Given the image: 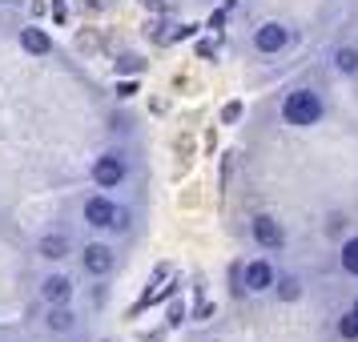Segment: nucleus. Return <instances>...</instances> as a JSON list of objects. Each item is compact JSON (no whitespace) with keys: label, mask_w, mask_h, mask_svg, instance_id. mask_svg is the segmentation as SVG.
Listing matches in <instances>:
<instances>
[{"label":"nucleus","mask_w":358,"mask_h":342,"mask_svg":"<svg viewBox=\"0 0 358 342\" xmlns=\"http://www.w3.org/2000/svg\"><path fill=\"white\" fill-rule=\"evenodd\" d=\"M318 117H322V105H318V97L310 89H298V93L286 97V121L290 125H314Z\"/></svg>","instance_id":"1"},{"label":"nucleus","mask_w":358,"mask_h":342,"mask_svg":"<svg viewBox=\"0 0 358 342\" xmlns=\"http://www.w3.org/2000/svg\"><path fill=\"white\" fill-rule=\"evenodd\" d=\"M85 222H89V226H121V213H117L105 197H93V201L85 206Z\"/></svg>","instance_id":"2"},{"label":"nucleus","mask_w":358,"mask_h":342,"mask_svg":"<svg viewBox=\"0 0 358 342\" xmlns=\"http://www.w3.org/2000/svg\"><path fill=\"white\" fill-rule=\"evenodd\" d=\"M254 238L262 245H270V250H278V245L286 242V234H282V226H278L274 218H254Z\"/></svg>","instance_id":"3"},{"label":"nucleus","mask_w":358,"mask_h":342,"mask_svg":"<svg viewBox=\"0 0 358 342\" xmlns=\"http://www.w3.org/2000/svg\"><path fill=\"white\" fill-rule=\"evenodd\" d=\"M93 178H97V185H117V181L125 178V169H121L117 157H101V162L93 165Z\"/></svg>","instance_id":"4"},{"label":"nucleus","mask_w":358,"mask_h":342,"mask_svg":"<svg viewBox=\"0 0 358 342\" xmlns=\"http://www.w3.org/2000/svg\"><path fill=\"white\" fill-rule=\"evenodd\" d=\"M109 266H113L109 245H89V250H85V270H89V274H105Z\"/></svg>","instance_id":"5"},{"label":"nucleus","mask_w":358,"mask_h":342,"mask_svg":"<svg viewBox=\"0 0 358 342\" xmlns=\"http://www.w3.org/2000/svg\"><path fill=\"white\" fill-rule=\"evenodd\" d=\"M282 45H286V29H282V24H262L258 29V49L262 52H278Z\"/></svg>","instance_id":"6"},{"label":"nucleus","mask_w":358,"mask_h":342,"mask_svg":"<svg viewBox=\"0 0 358 342\" xmlns=\"http://www.w3.org/2000/svg\"><path fill=\"white\" fill-rule=\"evenodd\" d=\"M69 294H73V282H69L65 274H52L49 282H45V298H49V302H69Z\"/></svg>","instance_id":"7"},{"label":"nucleus","mask_w":358,"mask_h":342,"mask_svg":"<svg viewBox=\"0 0 358 342\" xmlns=\"http://www.w3.org/2000/svg\"><path fill=\"white\" fill-rule=\"evenodd\" d=\"M270 266H266V262H254V266H245V286H250V290H266V286H270Z\"/></svg>","instance_id":"8"},{"label":"nucleus","mask_w":358,"mask_h":342,"mask_svg":"<svg viewBox=\"0 0 358 342\" xmlns=\"http://www.w3.org/2000/svg\"><path fill=\"white\" fill-rule=\"evenodd\" d=\"M20 45H24L29 52H49V49H52L49 36L41 33V29H24V33H20Z\"/></svg>","instance_id":"9"},{"label":"nucleus","mask_w":358,"mask_h":342,"mask_svg":"<svg viewBox=\"0 0 358 342\" xmlns=\"http://www.w3.org/2000/svg\"><path fill=\"white\" fill-rule=\"evenodd\" d=\"M65 250H69V242L57 238V234H49V238L41 242V254H45V258H65Z\"/></svg>","instance_id":"10"},{"label":"nucleus","mask_w":358,"mask_h":342,"mask_svg":"<svg viewBox=\"0 0 358 342\" xmlns=\"http://www.w3.org/2000/svg\"><path fill=\"white\" fill-rule=\"evenodd\" d=\"M342 266H346L350 274H358V238H350V242L342 245Z\"/></svg>","instance_id":"11"},{"label":"nucleus","mask_w":358,"mask_h":342,"mask_svg":"<svg viewBox=\"0 0 358 342\" xmlns=\"http://www.w3.org/2000/svg\"><path fill=\"white\" fill-rule=\"evenodd\" d=\"M49 326H52V330H69V326H73V314H69L65 306L52 310V314H49Z\"/></svg>","instance_id":"12"},{"label":"nucleus","mask_w":358,"mask_h":342,"mask_svg":"<svg viewBox=\"0 0 358 342\" xmlns=\"http://www.w3.org/2000/svg\"><path fill=\"white\" fill-rule=\"evenodd\" d=\"M338 330H342V339H358V314H346L338 322Z\"/></svg>","instance_id":"13"},{"label":"nucleus","mask_w":358,"mask_h":342,"mask_svg":"<svg viewBox=\"0 0 358 342\" xmlns=\"http://www.w3.org/2000/svg\"><path fill=\"white\" fill-rule=\"evenodd\" d=\"M338 69L355 73V69H358V52H355V49H342V52H338Z\"/></svg>","instance_id":"14"},{"label":"nucleus","mask_w":358,"mask_h":342,"mask_svg":"<svg viewBox=\"0 0 358 342\" xmlns=\"http://www.w3.org/2000/svg\"><path fill=\"white\" fill-rule=\"evenodd\" d=\"M278 294H282L286 302H290V298H298V282H294V278H282V286H278Z\"/></svg>","instance_id":"15"},{"label":"nucleus","mask_w":358,"mask_h":342,"mask_svg":"<svg viewBox=\"0 0 358 342\" xmlns=\"http://www.w3.org/2000/svg\"><path fill=\"white\" fill-rule=\"evenodd\" d=\"M117 69H121V73H137L141 61H137V57H125V61H117Z\"/></svg>","instance_id":"16"},{"label":"nucleus","mask_w":358,"mask_h":342,"mask_svg":"<svg viewBox=\"0 0 358 342\" xmlns=\"http://www.w3.org/2000/svg\"><path fill=\"white\" fill-rule=\"evenodd\" d=\"M238 113H242V105L234 101V105H226V113H222V121H238Z\"/></svg>","instance_id":"17"},{"label":"nucleus","mask_w":358,"mask_h":342,"mask_svg":"<svg viewBox=\"0 0 358 342\" xmlns=\"http://www.w3.org/2000/svg\"><path fill=\"white\" fill-rule=\"evenodd\" d=\"M210 29H226V13H213V17H210Z\"/></svg>","instance_id":"18"},{"label":"nucleus","mask_w":358,"mask_h":342,"mask_svg":"<svg viewBox=\"0 0 358 342\" xmlns=\"http://www.w3.org/2000/svg\"><path fill=\"white\" fill-rule=\"evenodd\" d=\"M141 4H145V8H157V4H162V0H141Z\"/></svg>","instance_id":"19"},{"label":"nucleus","mask_w":358,"mask_h":342,"mask_svg":"<svg viewBox=\"0 0 358 342\" xmlns=\"http://www.w3.org/2000/svg\"><path fill=\"white\" fill-rule=\"evenodd\" d=\"M355 314H358V302H355Z\"/></svg>","instance_id":"20"}]
</instances>
